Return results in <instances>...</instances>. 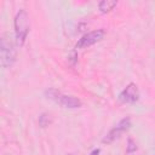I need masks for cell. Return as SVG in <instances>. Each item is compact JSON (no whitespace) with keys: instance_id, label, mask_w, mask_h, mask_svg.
<instances>
[{"instance_id":"cell-2","label":"cell","mask_w":155,"mask_h":155,"mask_svg":"<svg viewBox=\"0 0 155 155\" xmlns=\"http://www.w3.org/2000/svg\"><path fill=\"white\" fill-rule=\"evenodd\" d=\"M0 61L4 68H10L16 62V48L8 33L0 36Z\"/></svg>"},{"instance_id":"cell-5","label":"cell","mask_w":155,"mask_h":155,"mask_svg":"<svg viewBox=\"0 0 155 155\" xmlns=\"http://www.w3.org/2000/svg\"><path fill=\"white\" fill-rule=\"evenodd\" d=\"M104 34L105 31L103 29H97V30H92L90 33H86L85 35H82L76 45H75V48H86V47H90L94 44H97L98 41H101L103 38H104Z\"/></svg>"},{"instance_id":"cell-3","label":"cell","mask_w":155,"mask_h":155,"mask_svg":"<svg viewBox=\"0 0 155 155\" xmlns=\"http://www.w3.org/2000/svg\"><path fill=\"white\" fill-rule=\"evenodd\" d=\"M45 93H46V97L48 99L53 101L54 103H57L61 107L67 108V109H76V108H80L81 104H82L79 98H76L74 96L63 94V93H61L59 91H57L54 88H50Z\"/></svg>"},{"instance_id":"cell-7","label":"cell","mask_w":155,"mask_h":155,"mask_svg":"<svg viewBox=\"0 0 155 155\" xmlns=\"http://www.w3.org/2000/svg\"><path fill=\"white\" fill-rule=\"evenodd\" d=\"M116 5H117V1H115V0H102L98 4V8L102 13H107V12H110L111 10H114V7H116Z\"/></svg>"},{"instance_id":"cell-6","label":"cell","mask_w":155,"mask_h":155,"mask_svg":"<svg viewBox=\"0 0 155 155\" xmlns=\"http://www.w3.org/2000/svg\"><path fill=\"white\" fill-rule=\"evenodd\" d=\"M138 99H139V90L138 86L133 82H130L119 94V101L125 104H133L138 102Z\"/></svg>"},{"instance_id":"cell-10","label":"cell","mask_w":155,"mask_h":155,"mask_svg":"<svg viewBox=\"0 0 155 155\" xmlns=\"http://www.w3.org/2000/svg\"><path fill=\"white\" fill-rule=\"evenodd\" d=\"M99 153H101V149L97 148V149H93L88 155H99Z\"/></svg>"},{"instance_id":"cell-9","label":"cell","mask_w":155,"mask_h":155,"mask_svg":"<svg viewBox=\"0 0 155 155\" xmlns=\"http://www.w3.org/2000/svg\"><path fill=\"white\" fill-rule=\"evenodd\" d=\"M136 150H137V145H136V143L133 142V139L128 138V140H127V149H126V153H127V154H131V153H134Z\"/></svg>"},{"instance_id":"cell-8","label":"cell","mask_w":155,"mask_h":155,"mask_svg":"<svg viewBox=\"0 0 155 155\" xmlns=\"http://www.w3.org/2000/svg\"><path fill=\"white\" fill-rule=\"evenodd\" d=\"M50 122H51V121H50V115H47V114H42V115L39 117V124H40L41 127L48 126Z\"/></svg>"},{"instance_id":"cell-4","label":"cell","mask_w":155,"mask_h":155,"mask_svg":"<svg viewBox=\"0 0 155 155\" xmlns=\"http://www.w3.org/2000/svg\"><path fill=\"white\" fill-rule=\"evenodd\" d=\"M131 126H132V122H131V117H124L122 120H120V122L115 126V127H113L107 134H105V137L103 138V143H107V144H109V143H111V142H114L115 139H117L124 132H126V131H128L130 128H131Z\"/></svg>"},{"instance_id":"cell-1","label":"cell","mask_w":155,"mask_h":155,"mask_svg":"<svg viewBox=\"0 0 155 155\" xmlns=\"http://www.w3.org/2000/svg\"><path fill=\"white\" fill-rule=\"evenodd\" d=\"M13 25H15V38H16V42L19 46H23L27 41L29 30H30V23H29V16L25 10H19L16 16H15V21H13Z\"/></svg>"}]
</instances>
